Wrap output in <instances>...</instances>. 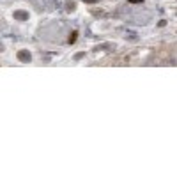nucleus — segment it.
Returning a JSON list of instances; mask_svg holds the SVG:
<instances>
[{"label":"nucleus","instance_id":"obj_1","mask_svg":"<svg viewBox=\"0 0 177 177\" xmlns=\"http://www.w3.org/2000/svg\"><path fill=\"white\" fill-rule=\"evenodd\" d=\"M14 20H18V21H27L28 20V13L27 11H14Z\"/></svg>","mask_w":177,"mask_h":177},{"label":"nucleus","instance_id":"obj_7","mask_svg":"<svg viewBox=\"0 0 177 177\" xmlns=\"http://www.w3.org/2000/svg\"><path fill=\"white\" fill-rule=\"evenodd\" d=\"M83 2H87V4H96L98 0H83Z\"/></svg>","mask_w":177,"mask_h":177},{"label":"nucleus","instance_id":"obj_6","mask_svg":"<svg viewBox=\"0 0 177 177\" xmlns=\"http://www.w3.org/2000/svg\"><path fill=\"white\" fill-rule=\"evenodd\" d=\"M81 57H83V53H76V55H75V59H76V60H80Z\"/></svg>","mask_w":177,"mask_h":177},{"label":"nucleus","instance_id":"obj_4","mask_svg":"<svg viewBox=\"0 0 177 177\" xmlns=\"http://www.w3.org/2000/svg\"><path fill=\"white\" fill-rule=\"evenodd\" d=\"M75 41H76V32H73L71 37H69V43H75Z\"/></svg>","mask_w":177,"mask_h":177},{"label":"nucleus","instance_id":"obj_3","mask_svg":"<svg viewBox=\"0 0 177 177\" xmlns=\"http://www.w3.org/2000/svg\"><path fill=\"white\" fill-rule=\"evenodd\" d=\"M126 37H128V39H131V41H137V34L128 30V32H126Z\"/></svg>","mask_w":177,"mask_h":177},{"label":"nucleus","instance_id":"obj_5","mask_svg":"<svg viewBox=\"0 0 177 177\" xmlns=\"http://www.w3.org/2000/svg\"><path fill=\"white\" fill-rule=\"evenodd\" d=\"M131 4H143V0H129Z\"/></svg>","mask_w":177,"mask_h":177},{"label":"nucleus","instance_id":"obj_2","mask_svg":"<svg viewBox=\"0 0 177 177\" xmlns=\"http://www.w3.org/2000/svg\"><path fill=\"white\" fill-rule=\"evenodd\" d=\"M30 59H32V55H30L27 50L18 52V60H21V62H30Z\"/></svg>","mask_w":177,"mask_h":177}]
</instances>
